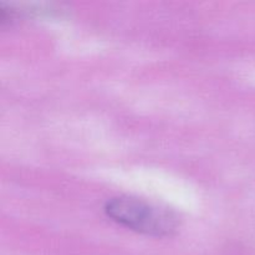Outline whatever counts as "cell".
<instances>
[{
	"mask_svg": "<svg viewBox=\"0 0 255 255\" xmlns=\"http://www.w3.org/2000/svg\"><path fill=\"white\" fill-rule=\"evenodd\" d=\"M105 212L117 223L148 236H169L177 229V218L173 214L141 199L112 198L105 206Z\"/></svg>",
	"mask_w": 255,
	"mask_h": 255,
	"instance_id": "1",
	"label": "cell"
}]
</instances>
